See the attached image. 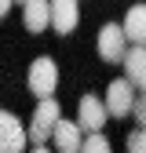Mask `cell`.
<instances>
[{
  "mask_svg": "<svg viewBox=\"0 0 146 153\" xmlns=\"http://www.w3.org/2000/svg\"><path fill=\"white\" fill-rule=\"evenodd\" d=\"M62 120V113H59V102L55 99H40L36 102V109H33V120H29V142L33 146H44L48 139H51V131H55V124Z\"/></svg>",
  "mask_w": 146,
  "mask_h": 153,
  "instance_id": "1",
  "label": "cell"
},
{
  "mask_svg": "<svg viewBox=\"0 0 146 153\" xmlns=\"http://www.w3.org/2000/svg\"><path fill=\"white\" fill-rule=\"evenodd\" d=\"M26 84H29V91L36 95V99H51L55 88H59V66H55L48 55L33 59L29 62V73H26Z\"/></svg>",
  "mask_w": 146,
  "mask_h": 153,
  "instance_id": "2",
  "label": "cell"
},
{
  "mask_svg": "<svg viewBox=\"0 0 146 153\" xmlns=\"http://www.w3.org/2000/svg\"><path fill=\"white\" fill-rule=\"evenodd\" d=\"M26 146H29V135H26L22 120L15 113L0 109V153H26Z\"/></svg>",
  "mask_w": 146,
  "mask_h": 153,
  "instance_id": "3",
  "label": "cell"
},
{
  "mask_svg": "<svg viewBox=\"0 0 146 153\" xmlns=\"http://www.w3.org/2000/svg\"><path fill=\"white\" fill-rule=\"evenodd\" d=\"M102 106H106V117H128L132 106H135V88L128 84V80H113V84L106 88Z\"/></svg>",
  "mask_w": 146,
  "mask_h": 153,
  "instance_id": "4",
  "label": "cell"
},
{
  "mask_svg": "<svg viewBox=\"0 0 146 153\" xmlns=\"http://www.w3.org/2000/svg\"><path fill=\"white\" fill-rule=\"evenodd\" d=\"M106 124V106H102V99L99 95H84L80 99V106H77V128L80 131H88V135H99V128Z\"/></svg>",
  "mask_w": 146,
  "mask_h": 153,
  "instance_id": "5",
  "label": "cell"
},
{
  "mask_svg": "<svg viewBox=\"0 0 146 153\" xmlns=\"http://www.w3.org/2000/svg\"><path fill=\"white\" fill-rule=\"evenodd\" d=\"M99 55L106 62H124V55H128V40H124V29L117 22H110L99 29Z\"/></svg>",
  "mask_w": 146,
  "mask_h": 153,
  "instance_id": "6",
  "label": "cell"
},
{
  "mask_svg": "<svg viewBox=\"0 0 146 153\" xmlns=\"http://www.w3.org/2000/svg\"><path fill=\"white\" fill-rule=\"evenodd\" d=\"M121 29H124L128 48H146V4H135L132 11H128Z\"/></svg>",
  "mask_w": 146,
  "mask_h": 153,
  "instance_id": "7",
  "label": "cell"
},
{
  "mask_svg": "<svg viewBox=\"0 0 146 153\" xmlns=\"http://www.w3.org/2000/svg\"><path fill=\"white\" fill-rule=\"evenodd\" d=\"M51 4V26L59 33H73L80 22V11H77V0H48Z\"/></svg>",
  "mask_w": 146,
  "mask_h": 153,
  "instance_id": "8",
  "label": "cell"
},
{
  "mask_svg": "<svg viewBox=\"0 0 146 153\" xmlns=\"http://www.w3.org/2000/svg\"><path fill=\"white\" fill-rule=\"evenodd\" d=\"M22 22L29 33H44L51 26V4L48 0H26L22 4Z\"/></svg>",
  "mask_w": 146,
  "mask_h": 153,
  "instance_id": "9",
  "label": "cell"
},
{
  "mask_svg": "<svg viewBox=\"0 0 146 153\" xmlns=\"http://www.w3.org/2000/svg\"><path fill=\"white\" fill-rule=\"evenodd\" d=\"M51 139L59 146V153H77L80 142H84V131L77 128V120H59L55 131H51Z\"/></svg>",
  "mask_w": 146,
  "mask_h": 153,
  "instance_id": "10",
  "label": "cell"
},
{
  "mask_svg": "<svg viewBox=\"0 0 146 153\" xmlns=\"http://www.w3.org/2000/svg\"><path fill=\"white\" fill-rule=\"evenodd\" d=\"M124 69H128L124 80L132 84V88H142V84H146V48H128V55H124Z\"/></svg>",
  "mask_w": 146,
  "mask_h": 153,
  "instance_id": "11",
  "label": "cell"
},
{
  "mask_svg": "<svg viewBox=\"0 0 146 153\" xmlns=\"http://www.w3.org/2000/svg\"><path fill=\"white\" fill-rule=\"evenodd\" d=\"M77 153H110V142H106V135H88Z\"/></svg>",
  "mask_w": 146,
  "mask_h": 153,
  "instance_id": "12",
  "label": "cell"
},
{
  "mask_svg": "<svg viewBox=\"0 0 146 153\" xmlns=\"http://www.w3.org/2000/svg\"><path fill=\"white\" fill-rule=\"evenodd\" d=\"M128 153H146V128L128 135Z\"/></svg>",
  "mask_w": 146,
  "mask_h": 153,
  "instance_id": "13",
  "label": "cell"
},
{
  "mask_svg": "<svg viewBox=\"0 0 146 153\" xmlns=\"http://www.w3.org/2000/svg\"><path fill=\"white\" fill-rule=\"evenodd\" d=\"M132 113H135V120H139V128H146V95H142V99H135Z\"/></svg>",
  "mask_w": 146,
  "mask_h": 153,
  "instance_id": "14",
  "label": "cell"
},
{
  "mask_svg": "<svg viewBox=\"0 0 146 153\" xmlns=\"http://www.w3.org/2000/svg\"><path fill=\"white\" fill-rule=\"evenodd\" d=\"M11 4H15V0H0V18H4V15L11 11Z\"/></svg>",
  "mask_w": 146,
  "mask_h": 153,
  "instance_id": "15",
  "label": "cell"
},
{
  "mask_svg": "<svg viewBox=\"0 0 146 153\" xmlns=\"http://www.w3.org/2000/svg\"><path fill=\"white\" fill-rule=\"evenodd\" d=\"M29 153H51V149H48V146H33Z\"/></svg>",
  "mask_w": 146,
  "mask_h": 153,
  "instance_id": "16",
  "label": "cell"
},
{
  "mask_svg": "<svg viewBox=\"0 0 146 153\" xmlns=\"http://www.w3.org/2000/svg\"><path fill=\"white\" fill-rule=\"evenodd\" d=\"M142 95H146V84H142Z\"/></svg>",
  "mask_w": 146,
  "mask_h": 153,
  "instance_id": "17",
  "label": "cell"
},
{
  "mask_svg": "<svg viewBox=\"0 0 146 153\" xmlns=\"http://www.w3.org/2000/svg\"><path fill=\"white\" fill-rule=\"evenodd\" d=\"M22 4H26V0H22Z\"/></svg>",
  "mask_w": 146,
  "mask_h": 153,
  "instance_id": "18",
  "label": "cell"
}]
</instances>
